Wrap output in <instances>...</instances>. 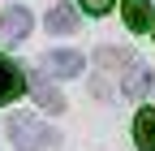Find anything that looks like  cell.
<instances>
[{"label":"cell","instance_id":"ba28073f","mask_svg":"<svg viewBox=\"0 0 155 151\" xmlns=\"http://www.w3.org/2000/svg\"><path fill=\"white\" fill-rule=\"evenodd\" d=\"M121 13L129 30H151V0H121Z\"/></svg>","mask_w":155,"mask_h":151},{"label":"cell","instance_id":"9c48e42d","mask_svg":"<svg viewBox=\"0 0 155 151\" xmlns=\"http://www.w3.org/2000/svg\"><path fill=\"white\" fill-rule=\"evenodd\" d=\"M48 30H52V35H69V30H78V13H73L69 5H56V9L48 13Z\"/></svg>","mask_w":155,"mask_h":151},{"label":"cell","instance_id":"52a82bcc","mask_svg":"<svg viewBox=\"0 0 155 151\" xmlns=\"http://www.w3.org/2000/svg\"><path fill=\"white\" fill-rule=\"evenodd\" d=\"M134 143H138V151H155V108H138V117H134Z\"/></svg>","mask_w":155,"mask_h":151},{"label":"cell","instance_id":"3957f363","mask_svg":"<svg viewBox=\"0 0 155 151\" xmlns=\"http://www.w3.org/2000/svg\"><path fill=\"white\" fill-rule=\"evenodd\" d=\"M26 86H30V82H26V73L17 69L9 56H0V104H13Z\"/></svg>","mask_w":155,"mask_h":151},{"label":"cell","instance_id":"277c9868","mask_svg":"<svg viewBox=\"0 0 155 151\" xmlns=\"http://www.w3.org/2000/svg\"><path fill=\"white\" fill-rule=\"evenodd\" d=\"M26 35H30V13L22 5L5 9V17H0V39H5V43H22Z\"/></svg>","mask_w":155,"mask_h":151},{"label":"cell","instance_id":"7a4b0ae2","mask_svg":"<svg viewBox=\"0 0 155 151\" xmlns=\"http://www.w3.org/2000/svg\"><path fill=\"white\" fill-rule=\"evenodd\" d=\"M43 65L56 73V78H82V69H86L82 52H69V48H56V52H48V56H43Z\"/></svg>","mask_w":155,"mask_h":151},{"label":"cell","instance_id":"5b68a950","mask_svg":"<svg viewBox=\"0 0 155 151\" xmlns=\"http://www.w3.org/2000/svg\"><path fill=\"white\" fill-rule=\"evenodd\" d=\"M151 91V69L142 65V61H129V73L121 78V95H129V99H142Z\"/></svg>","mask_w":155,"mask_h":151},{"label":"cell","instance_id":"30bf717a","mask_svg":"<svg viewBox=\"0 0 155 151\" xmlns=\"http://www.w3.org/2000/svg\"><path fill=\"white\" fill-rule=\"evenodd\" d=\"M82 9H86L91 17H104V13L112 9V0H82Z\"/></svg>","mask_w":155,"mask_h":151},{"label":"cell","instance_id":"8992f818","mask_svg":"<svg viewBox=\"0 0 155 151\" xmlns=\"http://www.w3.org/2000/svg\"><path fill=\"white\" fill-rule=\"evenodd\" d=\"M30 91H35V99H39V108H48V112H65V95L56 91L43 73H35L30 78Z\"/></svg>","mask_w":155,"mask_h":151},{"label":"cell","instance_id":"6da1fadb","mask_svg":"<svg viewBox=\"0 0 155 151\" xmlns=\"http://www.w3.org/2000/svg\"><path fill=\"white\" fill-rule=\"evenodd\" d=\"M9 138H13L17 151H43L52 143H61L56 129H48L35 112H13V117H9Z\"/></svg>","mask_w":155,"mask_h":151}]
</instances>
